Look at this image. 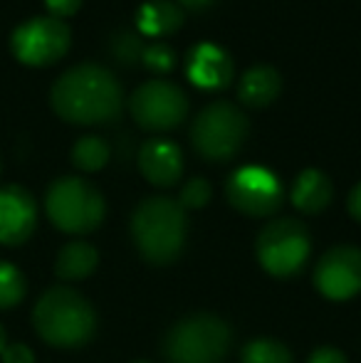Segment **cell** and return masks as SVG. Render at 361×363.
Segmentation results:
<instances>
[{
    "label": "cell",
    "mask_w": 361,
    "mask_h": 363,
    "mask_svg": "<svg viewBox=\"0 0 361 363\" xmlns=\"http://www.w3.org/2000/svg\"><path fill=\"white\" fill-rule=\"evenodd\" d=\"M50 106L67 124L96 126L119 119L124 109V89L106 67L82 62L55 79Z\"/></svg>",
    "instance_id": "cell-1"
},
{
    "label": "cell",
    "mask_w": 361,
    "mask_h": 363,
    "mask_svg": "<svg viewBox=\"0 0 361 363\" xmlns=\"http://www.w3.org/2000/svg\"><path fill=\"white\" fill-rule=\"evenodd\" d=\"M33 326L55 349H82L96 334V311L82 291L57 284L35 301Z\"/></svg>",
    "instance_id": "cell-2"
},
{
    "label": "cell",
    "mask_w": 361,
    "mask_h": 363,
    "mask_svg": "<svg viewBox=\"0 0 361 363\" xmlns=\"http://www.w3.org/2000/svg\"><path fill=\"white\" fill-rule=\"evenodd\" d=\"M131 238L149 264L166 267L181 257L188 238V213L176 198L151 196L131 213Z\"/></svg>",
    "instance_id": "cell-3"
},
{
    "label": "cell",
    "mask_w": 361,
    "mask_h": 363,
    "mask_svg": "<svg viewBox=\"0 0 361 363\" xmlns=\"http://www.w3.org/2000/svg\"><path fill=\"white\" fill-rule=\"evenodd\" d=\"M233 346V329L226 319L208 311L183 316L164 336L169 363H223Z\"/></svg>",
    "instance_id": "cell-4"
},
{
    "label": "cell",
    "mask_w": 361,
    "mask_h": 363,
    "mask_svg": "<svg viewBox=\"0 0 361 363\" xmlns=\"http://www.w3.org/2000/svg\"><path fill=\"white\" fill-rule=\"evenodd\" d=\"M250 134V121L231 101H211L191 124V146L203 161L226 163L240 153Z\"/></svg>",
    "instance_id": "cell-5"
},
{
    "label": "cell",
    "mask_w": 361,
    "mask_h": 363,
    "mask_svg": "<svg viewBox=\"0 0 361 363\" xmlns=\"http://www.w3.org/2000/svg\"><path fill=\"white\" fill-rule=\"evenodd\" d=\"M45 213L50 223L67 235L94 233L106 216L99 188L79 176H62L45 193Z\"/></svg>",
    "instance_id": "cell-6"
},
{
    "label": "cell",
    "mask_w": 361,
    "mask_h": 363,
    "mask_svg": "<svg viewBox=\"0 0 361 363\" xmlns=\"http://www.w3.org/2000/svg\"><path fill=\"white\" fill-rule=\"evenodd\" d=\"M309 252H312V238L297 218H277L257 233V262L272 277H297L307 264Z\"/></svg>",
    "instance_id": "cell-7"
},
{
    "label": "cell",
    "mask_w": 361,
    "mask_h": 363,
    "mask_svg": "<svg viewBox=\"0 0 361 363\" xmlns=\"http://www.w3.org/2000/svg\"><path fill=\"white\" fill-rule=\"evenodd\" d=\"M129 114L144 131L151 134H164L186 121L188 99L186 91L169 79H149L139 84L129 94Z\"/></svg>",
    "instance_id": "cell-8"
},
{
    "label": "cell",
    "mask_w": 361,
    "mask_h": 363,
    "mask_svg": "<svg viewBox=\"0 0 361 363\" xmlns=\"http://www.w3.org/2000/svg\"><path fill=\"white\" fill-rule=\"evenodd\" d=\"M72 33L65 20L52 15H35L20 23L10 35V50L15 60L28 67H50L67 55Z\"/></svg>",
    "instance_id": "cell-9"
},
{
    "label": "cell",
    "mask_w": 361,
    "mask_h": 363,
    "mask_svg": "<svg viewBox=\"0 0 361 363\" xmlns=\"http://www.w3.org/2000/svg\"><path fill=\"white\" fill-rule=\"evenodd\" d=\"M226 201L248 218H270L282 208V181L265 166H243L226 181Z\"/></svg>",
    "instance_id": "cell-10"
},
{
    "label": "cell",
    "mask_w": 361,
    "mask_h": 363,
    "mask_svg": "<svg viewBox=\"0 0 361 363\" xmlns=\"http://www.w3.org/2000/svg\"><path fill=\"white\" fill-rule=\"evenodd\" d=\"M314 287L329 301H349L361 291V250L337 245L314 267Z\"/></svg>",
    "instance_id": "cell-11"
},
{
    "label": "cell",
    "mask_w": 361,
    "mask_h": 363,
    "mask_svg": "<svg viewBox=\"0 0 361 363\" xmlns=\"http://www.w3.org/2000/svg\"><path fill=\"white\" fill-rule=\"evenodd\" d=\"M38 228V203L23 186H0V245L18 247L28 242Z\"/></svg>",
    "instance_id": "cell-12"
},
{
    "label": "cell",
    "mask_w": 361,
    "mask_h": 363,
    "mask_svg": "<svg viewBox=\"0 0 361 363\" xmlns=\"http://www.w3.org/2000/svg\"><path fill=\"white\" fill-rule=\"evenodd\" d=\"M235 74L228 50L216 43H198L186 55V77L193 86L206 91H221L231 84Z\"/></svg>",
    "instance_id": "cell-13"
},
{
    "label": "cell",
    "mask_w": 361,
    "mask_h": 363,
    "mask_svg": "<svg viewBox=\"0 0 361 363\" xmlns=\"http://www.w3.org/2000/svg\"><path fill=\"white\" fill-rule=\"evenodd\" d=\"M139 171L151 186L171 188L183 176V151L171 139L154 136L139 148Z\"/></svg>",
    "instance_id": "cell-14"
},
{
    "label": "cell",
    "mask_w": 361,
    "mask_h": 363,
    "mask_svg": "<svg viewBox=\"0 0 361 363\" xmlns=\"http://www.w3.org/2000/svg\"><path fill=\"white\" fill-rule=\"evenodd\" d=\"M334 198V186L329 181L327 173L319 168H304L292 183L289 191V201L304 216H319L329 208Z\"/></svg>",
    "instance_id": "cell-15"
},
{
    "label": "cell",
    "mask_w": 361,
    "mask_h": 363,
    "mask_svg": "<svg viewBox=\"0 0 361 363\" xmlns=\"http://www.w3.org/2000/svg\"><path fill=\"white\" fill-rule=\"evenodd\" d=\"M282 91V77L270 65H255L238 82V99L250 109L270 106Z\"/></svg>",
    "instance_id": "cell-16"
},
{
    "label": "cell",
    "mask_w": 361,
    "mask_h": 363,
    "mask_svg": "<svg viewBox=\"0 0 361 363\" xmlns=\"http://www.w3.org/2000/svg\"><path fill=\"white\" fill-rule=\"evenodd\" d=\"M183 20L186 15L174 0H149L136 13V28L146 38H164L179 33Z\"/></svg>",
    "instance_id": "cell-17"
},
{
    "label": "cell",
    "mask_w": 361,
    "mask_h": 363,
    "mask_svg": "<svg viewBox=\"0 0 361 363\" xmlns=\"http://www.w3.org/2000/svg\"><path fill=\"white\" fill-rule=\"evenodd\" d=\"M96 264H99V252H96L94 245L84 242V240H74L57 252L55 274L62 282H79V279H87L94 272Z\"/></svg>",
    "instance_id": "cell-18"
},
{
    "label": "cell",
    "mask_w": 361,
    "mask_h": 363,
    "mask_svg": "<svg viewBox=\"0 0 361 363\" xmlns=\"http://www.w3.org/2000/svg\"><path fill=\"white\" fill-rule=\"evenodd\" d=\"M109 161V144L101 136H82L72 146V163L82 173H96Z\"/></svg>",
    "instance_id": "cell-19"
},
{
    "label": "cell",
    "mask_w": 361,
    "mask_h": 363,
    "mask_svg": "<svg viewBox=\"0 0 361 363\" xmlns=\"http://www.w3.org/2000/svg\"><path fill=\"white\" fill-rule=\"evenodd\" d=\"M243 363H294L292 351L277 339L270 336H260V339H252L243 346L240 354Z\"/></svg>",
    "instance_id": "cell-20"
},
{
    "label": "cell",
    "mask_w": 361,
    "mask_h": 363,
    "mask_svg": "<svg viewBox=\"0 0 361 363\" xmlns=\"http://www.w3.org/2000/svg\"><path fill=\"white\" fill-rule=\"evenodd\" d=\"M28 294L25 274L15 264L0 259V311H8L18 306Z\"/></svg>",
    "instance_id": "cell-21"
},
{
    "label": "cell",
    "mask_w": 361,
    "mask_h": 363,
    "mask_svg": "<svg viewBox=\"0 0 361 363\" xmlns=\"http://www.w3.org/2000/svg\"><path fill=\"white\" fill-rule=\"evenodd\" d=\"M211 198H213L211 183H208L206 178L196 176L183 183L176 201H179V206L188 213V211H201V208H206L208 203H211Z\"/></svg>",
    "instance_id": "cell-22"
},
{
    "label": "cell",
    "mask_w": 361,
    "mask_h": 363,
    "mask_svg": "<svg viewBox=\"0 0 361 363\" xmlns=\"http://www.w3.org/2000/svg\"><path fill=\"white\" fill-rule=\"evenodd\" d=\"M141 62L154 74H166L174 69L176 52H174V48H169L166 43H151L149 48H144V52H141Z\"/></svg>",
    "instance_id": "cell-23"
},
{
    "label": "cell",
    "mask_w": 361,
    "mask_h": 363,
    "mask_svg": "<svg viewBox=\"0 0 361 363\" xmlns=\"http://www.w3.org/2000/svg\"><path fill=\"white\" fill-rule=\"evenodd\" d=\"M111 52H114V57L119 60V62H136V60H141V52H144V45H141L139 35L134 33H119L114 38V43H111Z\"/></svg>",
    "instance_id": "cell-24"
},
{
    "label": "cell",
    "mask_w": 361,
    "mask_h": 363,
    "mask_svg": "<svg viewBox=\"0 0 361 363\" xmlns=\"http://www.w3.org/2000/svg\"><path fill=\"white\" fill-rule=\"evenodd\" d=\"M45 8L52 18L57 20H67L82 8V0H45Z\"/></svg>",
    "instance_id": "cell-25"
},
{
    "label": "cell",
    "mask_w": 361,
    "mask_h": 363,
    "mask_svg": "<svg viewBox=\"0 0 361 363\" xmlns=\"http://www.w3.org/2000/svg\"><path fill=\"white\" fill-rule=\"evenodd\" d=\"M3 363H35V354L28 344H8L0 354Z\"/></svg>",
    "instance_id": "cell-26"
},
{
    "label": "cell",
    "mask_w": 361,
    "mask_h": 363,
    "mask_svg": "<svg viewBox=\"0 0 361 363\" xmlns=\"http://www.w3.org/2000/svg\"><path fill=\"white\" fill-rule=\"evenodd\" d=\"M309 363H349V359L344 356V351L334 349V346H319L312 351Z\"/></svg>",
    "instance_id": "cell-27"
},
{
    "label": "cell",
    "mask_w": 361,
    "mask_h": 363,
    "mask_svg": "<svg viewBox=\"0 0 361 363\" xmlns=\"http://www.w3.org/2000/svg\"><path fill=\"white\" fill-rule=\"evenodd\" d=\"M347 208H349V216L361 223V181L352 188V193H349Z\"/></svg>",
    "instance_id": "cell-28"
},
{
    "label": "cell",
    "mask_w": 361,
    "mask_h": 363,
    "mask_svg": "<svg viewBox=\"0 0 361 363\" xmlns=\"http://www.w3.org/2000/svg\"><path fill=\"white\" fill-rule=\"evenodd\" d=\"M213 3H216V0H176V5H179L181 10H206V8H211Z\"/></svg>",
    "instance_id": "cell-29"
},
{
    "label": "cell",
    "mask_w": 361,
    "mask_h": 363,
    "mask_svg": "<svg viewBox=\"0 0 361 363\" xmlns=\"http://www.w3.org/2000/svg\"><path fill=\"white\" fill-rule=\"evenodd\" d=\"M8 346V334H5L3 324H0V354H3V349Z\"/></svg>",
    "instance_id": "cell-30"
},
{
    "label": "cell",
    "mask_w": 361,
    "mask_h": 363,
    "mask_svg": "<svg viewBox=\"0 0 361 363\" xmlns=\"http://www.w3.org/2000/svg\"><path fill=\"white\" fill-rule=\"evenodd\" d=\"M134 363H149V361H134Z\"/></svg>",
    "instance_id": "cell-31"
}]
</instances>
